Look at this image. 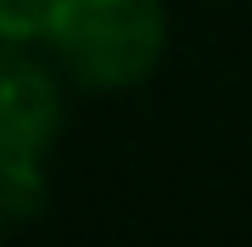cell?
<instances>
[{
    "label": "cell",
    "instance_id": "cell-1",
    "mask_svg": "<svg viewBox=\"0 0 252 247\" xmlns=\"http://www.w3.org/2000/svg\"><path fill=\"white\" fill-rule=\"evenodd\" d=\"M168 6L162 0H56L45 56L73 90L118 96L140 90L168 56Z\"/></svg>",
    "mask_w": 252,
    "mask_h": 247
},
{
    "label": "cell",
    "instance_id": "cell-4",
    "mask_svg": "<svg viewBox=\"0 0 252 247\" xmlns=\"http://www.w3.org/2000/svg\"><path fill=\"white\" fill-rule=\"evenodd\" d=\"M6 230H11V213H6V208H0V242H6Z\"/></svg>",
    "mask_w": 252,
    "mask_h": 247
},
{
    "label": "cell",
    "instance_id": "cell-2",
    "mask_svg": "<svg viewBox=\"0 0 252 247\" xmlns=\"http://www.w3.org/2000/svg\"><path fill=\"white\" fill-rule=\"evenodd\" d=\"M67 129V79L51 56L28 45H0V180L51 169Z\"/></svg>",
    "mask_w": 252,
    "mask_h": 247
},
{
    "label": "cell",
    "instance_id": "cell-3",
    "mask_svg": "<svg viewBox=\"0 0 252 247\" xmlns=\"http://www.w3.org/2000/svg\"><path fill=\"white\" fill-rule=\"evenodd\" d=\"M51 11H56V0H0V45L45 51Z\"/></svg>",
    "mask_w": 252,
    "mask_h": 247
}]
</instances>
